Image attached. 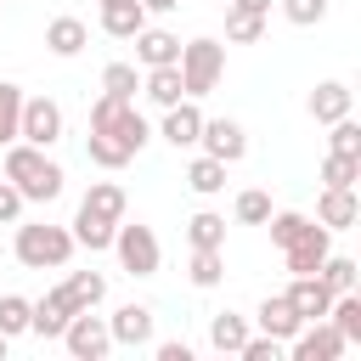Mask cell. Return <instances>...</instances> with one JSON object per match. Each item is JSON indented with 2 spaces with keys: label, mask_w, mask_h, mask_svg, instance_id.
<instances>
[{
  "label": "cell",
  "mask_w": 361,
  "mask_h": 361,
  "mask_svg": "<svg viewBox=\"0 0 361 361\" xmlns=\"http://www.w3.org/2000/svg\"><path fill=\"white\" fill-rule=\"evenodd\" d=\"M0 175L23 192V203H51L62 197V164L45 158V147H28V141H6L0 147Z\"/></svg>",
  "instance_id": "obj_1"
},
{
  "label": "cell",
  "mask_w": 361,
  "mask_h": 361,
  "mask_svg": "<svg viewBox=\"0 0 361 361\" xmlns=\"http://www.w3.org/2000/svg\"><path fill=\"white\" fill-rule=\"evenodd\" d=\"M90 135H102V141H113L118 152H141L147 141H152V130H147V118L135 113V102H124V96H107L102 90V102L90 107Z\"/></svg>",
  "instance_id": "obj_2"
},
{
  "label": "cell",
  "mask_w": 361,
  "mask_h": 361,
  "mask_svg": "<svg viewBox=\"0 0 361 361\" xmlns=\"http://www.w3.org/2000/svg\"><path fill=\"white\" fill-rule=\"evenodd\" d=\"M68 259H73V231L68 226H45V220L17 226V265H28V271H62Z\"/></svg>",
  "instance_id": "obj_3"
},
{
  "label": "cell",
  "mask_w": 361,
  "mask_h": 361,
  "mask_svg": "<svg viewBox=\"0 0 361 361\" xmlns=\"http://www.w3.org/2000/svg\"><path fill=\"white\" fill-rule=\"evenodd\" d=\"M175 68H180L186 96H209L220 85V73H226V45L220 39H192V45H180Z\"/></svg>",
  "instance_id": "obj_4"
},
{
  "label": "cell",
  "mask_w": 361,
  "mask_h": 361,
  "mask_svg": "<svg viewBox=\"0 0 361 361\" xmlns=\"http://www.w3.org/2000/svg\"><path fill=\"white\" fill-rule=\"evenodd\" d=\"M113 254H118V265H124L130 276H158V259H164L152 226H141V220H135V226H124V220L113 226Z\"/></svg>",
  "instance_id": "obj_5"
},
{
  "label": "cell",
  "mask_w": 361,
  "mask_h": 361,
  "mask_svg": "<svg viewBox=\"0 0 361 361\" xmlns=\"http://www.w3.org/2000/svg\"><path fill=\"white\" fill-rule=\"evenodd\" d=\"M17 141H28V147H56V141H62V107H56L51 96H23Z\"/></svg>",
  "instance_id": "obj_6"
},
{
  "label": "cell",
  "mask_w": 361,
  "mask_h": 361,
  "mask_svg": "<svg viewBox=\"0 0 361 361\" xmlns=\"http://www.w3.org/2000/svg\"><path fill=\"white\" fill-rule=\"evenodd\" d=\"M62 344H68V355H73V361H102V355L113 350V333H107V322H102V316L73 310V316H68V327H62Z\"/></svg>",
  "instance_id": "obj_7"
},
{
  "label": "cell",
  "mask_w": 361,
  "mask_h": 361,
  "mask_svg": "<svg viewBox=\"0 0 361 361\" xmlns=\"http://www.w3.org/2000/svg\"><path fill=\"white\" fill-rule=\"evenodd\" d=\"M327 254H333V231H327L322 220H305V231L282 248V259H288V271H293V276H316Z\"/></svg>",
  "instance_id": "obj_8"
},
{
  "label": "cell",
  "mask_w": 361,
  "mask_h": 361,
  "mask_svg": "<svg viewBox=\"0 0 361 361\" xmlns=\"http://www.w3.org/2000/svg\"><path fill=\"white\" fill-rule=\"evenodd\" d=\"M344 350H350V344H344V333H338L327 316H322V322H305V327L288 338V355H293V361H338Z\"/></svg>",
  "instance_id": "obj_9"
},
{
  "label": "cell",
  "mask_w": 361,
  "mask_h": 361,
  "mask_svg": "<svg viewBox=\"0 0 361 361\" xmlns=\"http://www.w3.org/2000/svg\"><path fill=\"white\" fill-rule=\"evenodd\" d=\"M197 147H203L209 158H220V164H237V158L248 152V135H243V124H237V118H203Z\"/></svg>",
  "instance_id": "obj_10"
},
{
  "label": "cell",
  "mask_w": 361,
  "mask_h": 361,
  "mask_svg": "<svg viewBox=\"0 0 361 361\" xmlns=\"http://www.w3.org/2000/svg\"><path fill=\"white\" fill-rule=\"evenodd\" d=\"M107 333H113V344H124V350H147V344H152V310H147V305H118L113 322H107Z\"/></svg>",
  "instance_id": "obj_11"
},
{
  "label": "cell",
  "mask_w": 361,
  "mask_h": 361,
  "mask_svg": "<svg viewBox=\"0 0 361 361\" xmlns=\"http://www.w3.org/2000/svg\"><path fill=\"white\" fill-rule=\"evenodd\" d=\"M197 130H203L197 96H180L175 107H164V141H169V147H197Z\"/></svg>",
  "instance_id": "obj_12"
},
{
  "label": "cell",
  "mask_w": 361,
  "mask_h": 361,
  "mask_svg": "<svg viewBox=\"0 0 361 361\" xmlns=\"http://www.w3.org/2000/svg\"><path fill=\"white\" fill-rule=\"evenodd\" d=\"M355 214H361V203H355V186H322L316 220H322L327 231H350V226H355Z\"/></svg>",
  "instance_id": "obj_13"
},
{
  "label": "cell",
  "mask_w": 361,
  "mask_h": 361,
  "mask_svg": "<svg viewBox=\"0 0 361 361\" xmlns=\"http://www.w3.org/2000/svg\"><path fill=\"white\" fill-rule=\"evenodd\" d=\"M288 305L299 310V322H322L327 305H333V288H327L322 276H293V282H288Z\"/></svg>",
  "instance_id": "obj_14"
},
{
  "label": "cell",
  "mask_w": 361,
  "mask_h": 361,
  "mask_svg": "<svg viewBox=\"0 0 361 361\" xmlns=\"http://www.w3.org/2000/svg\"><path fill=\"white\" fill-rule=\"evenodd\" d=\"M79 209H85V214H96V220H107V226H118V220H124V209H130V197H124V186H118V180H90V192L79 197Z\"/></svg>",
  "instance_id": "obj_15"
},
{
  "label": "cell",
  "mask_w": 361,
  "mask_h": 361,
  "mask_svg": "<svg viewBox=\"0 0 361 361\" xmlns=\"http://www.w3.org/2000/svg\"><path fill=\"white\" fill-rule=\"evenodd\" d=\"M68 316H73V305H68V299L51 288L45 299H34V310H28V333H39V338H62Z\"/></svg>",
  "instance_id": "obj_16"
},
{
  "label": "cell",
  "mask_w": 361,
  "mask_h": 361,
  "mask_svg": "<svg viewBox=\"0 0 361 361\" xmlns=\"http://www.w3.org/2000/svg\"><path fill=\"white\" fill-rule=\"evenodd\" d=\"M85 45H90V28L79 17H51L45 23V51L51 56H79Z\"/></svg>",
  "instance_id": "obj_17"
},
{
  "label": "cell",
  "mask_w": 361,
  "mask_h": 361,
  "mask_svg": "<svg viewBox=\"0 0 361 361\" xmlns=\"http://www.w3.org/2000/svg\"><path fill=\"white\" fill-rule=\"evenodd\" d=\"M355 107V96H350V85H338V79H322L316 90H310V118L316 124H333V118H344Z\"/></svg>",
  "instance_id": "obj_18"
},
{
  "label": "cell",
  "mask_w": 361,
  "mask_h": 361,
  "mask_svg": "<svg viewBox=\"0 0 361 361\" xmlns=\"http://www.w3.org/2000/svg\"><path fill=\"white\" fill-rule=\"evenodd\" d=\"M141 28H147V6H141V0H113V6H102V34L135 39Z\"/></svg>",
  "instance_id": "obj_19"
},
{
  "label": "cell",
  "mask_w": 361,
  "mask_h": 361,
  "mask_svg": "<svg viewBox=\"0 0 361 361\" xmlns=\"http://www.w3.org/2000/svg\"><path fill=\"white\" fill-rule=\"evenodd\" d=\"M180 56V39L169 34V28H141L135 34V62L141 68H164V62H175Z\"/></svg>",
  "instance_id": "obj_20"
},
{
  "label": "cell",
  "mask_w": 361,
  "mask_h": 361,
  "mask_svg": "<svg viewBox=\"0 0 361 361\" xmlns=\"http://www.w3.org/2000/svg\"><path fill=\"white\" fill-rule=\"evenodd\" d=\"M299 327H305V322H299V310L288 305V293H271V299L259 305V333H271V338H282V344H288Z\"/></svg>",
  "instance_id": "obj_21"
},
{
  "label": "cell",
  "mask_w": 361,
  "mask_h": 361,
  "mask_svg": "<svg viewBox=\"0 0 361 361\" xmlns=\"http://www.w3.org/2000/svg\"><path fill=\"white\" fill-rule=\"evenodd\" d=\"M56 293H62L73 310H96V305H102V293H107V276H102V271H73Z\"/></svg>",
  "instance_id": "obj_22"
},
{
  "label": "cell",
  "mask_w": 361,
  "mask_h": 361,
  "mask_svg": "<svg viewBox=\"0 0 361 361\" xmlns=\"http://www.w3.org/2000/svg\"><path fill=\"white\" fill-rule=\"evenodd\" d=\"M141 85H147V96H152L158 107H175V102L186 96V85H180V68H175V62H164V68H147V79H141Z\"/></svg>",
  "instance_id": "obj_23"
},
{
  "label": "cell",
  "mask_w": 361,
  "mask_h": 361,
  "mask_svg": "<svg viewBox=\"0 0 361 361\" xmlns=\"http://www.w3.org/2000/svg\"><path fill=\"white\" fill-rule=\"evenodd\" d=\"M186 243L192 248H226V214H214V209L192 214L186 220Z\"/></svg>",
  "instance_id": "obj_24"
},
{
  "label": "cell",
  "mask_w": 361,
  "mask_h": 361,
  "mask_svg": "<svg viewBox=\"0 0 361 361\" xmlns=\"http://www.w3.org/2000/svg\"><path fill=\"white\" fill-rule=\"evenodd\" d=\"M243 338H248V322H243V316L220 310V316L209 322V344H214L220 355H237V350H243Z\"/></svg>",
  "instance_id": "obj_25"
},
{
  "label": "cell",
  "mask_w": 361,
  "mask_h": 361,
  "mask_svg": "<svg viewBox=\"0 0 361 361\" xmlns=\"http://www.w3.org/2000/svg\"><path fill=\"white\" fill-rule=\"evenodd\" d=\"M73 248H90V254H102V248H113V226L79 209V214H73Z\"/></svg>",
  "instance_id": "obj_26"
},
{
  "label": "cell",
  "mask_w": 361,
  "mask_h": 361,
  "mask_svg": "<svg viewBox=\"0 0 361 361\" xmlns=\"http://www.w3.org/2000/svg\"><path fill=\"white\" fill-rule=\"evenodd\" d=\"M186 186H192V192H203V197H214V192L226 186V164H220V158H209V152H203V158H192Z\"/></svg>",
  "instance_id": "obj_27"
},
{
  "label": "cell",
  "mask_w": 361,
  "mask_h": 361,
  "mask_svg": "<svg viewBox=\"0 0 361 361\" xmlns=\"http://www.w3.org/2000/svg\"><path fill=\"white\" fill-rule=\"evenodd\" d=\"M259 34H265V17H259V11L226 6V39H237V45H254Z\"/></svg>",
  "instance_id": "obj_28"
},
{
  "label": "cell",
  "mask_w": 361,
  "mask_h": 361,
  "mask_svg": "<svg viewBox=\"0 0 361 361\" xmlns=\"http://www.w3.org/2000/svg\"><path fill=\"white\" fill-rule=\"evenodd\" d=\"M361 180V158L355 152H327L322 158V186H355Z\"/></svg>",
  "instance_id": "obj_29"
},
{
  "label": "cell",
  "mask_w": 361,
  "mask_h": 361,
  "mask_svg": "<svg viewBox=\"0 0 361 361\" xmlns=\"http://www.w3.org/2000/svg\"><path fill=\"white\" fill-rule=\"evenodd\" d=\"M186 276H192V288H214V282L226 276V259H220V248H192V265H186Z\"/></svg>",
  "instance_id": "obj_30"
},
{
  "label": "cell",
  "mask_w": 361,
  "mask_h": 361,
  "mask_svg": "<svg viewBox=\"0 0 361 361\" xmlns=\"http://www.w3.org/2000/svg\"><path fill=\"white\" fill-rule=\"evenodd\" d=\"M102 90H107V96H124V102H135V90H141V79H135V62H107V68H102Z\"/></svg>",
  "instance_id": "obj_31"
},
{
  "label": "cell",
  "mask_w": 361,
  "mask_h": 361,
  "mask_svg": "<svg viewBox=\"0 0 361 361\" xmlns=\"http://www.w3.org/2000/svg\"><path fill=\"white\" fill-rule=\"evenodd\" d=\"M355 271H361V265H355V259H344V254H327V259H322V271H316V276H322V282H327V288H333V293H350V288H355Z\"/></svg>",
  "instance_id": "obj_32"
},
{
  "label": "cell",
  "mask_w": 361,
  "mask_h": 361,
  "mask_svg": "<svg viewBox=\"0 0 361 361\" xmlns=\"http://www.w3.org/2000/svg\"><path fill=\"white\" fill-rule=\"evenodd\" d=\"M28 310H34V305H28L23 293H0V333H6V338L28 333Z\"/></svg>",
  "instance_id": "obj_33"
},
{
  "label": "cell",
  "mask_w": 361,
  "mask_h": 361,
  "mask_svg": "<svg viewBox=\"0 0 361 361\" xmlns=\"http://www.w3.org/2000/svg\"><path fill=\"white\" fill-rule=\"evenodd\" d=\"M17 118H23V90L0 79V147L17 141Z\"/></svg>",
  "instance_id": "obj_34"
},
{
  "label": "cell",
  "mask_w": 361,
  "mask_h": 361,
  "mask_svg": "<svg viewBox=\"0 0 361 361\" xmlns=\"http://www.w3.org/2000/svg\"><path fill=\"white\" fill-rule=\"evenodd\" d=\"M237 220H243V226H265V220H271V197H265L259 186L237 192Z\"/></svg>",
  "instance_id": "obj_35"
},
{
  "label": "cell",
  "mask_w": 361,
  "mask_h": 361,
  "mask_svg": "<svg viewBox=\"0 0 361 361\" xmlns=\"http://www.w3.org/2000/svg\"><path fill=\"white\" fill-rule=\"evenodd\" d=\"M282 17H288L293 28H310V23L327 17V0H282Z\"/></svg>",
  "instance_id": "obj_36"
},
{
  "label": "cell",
  "mask_w": 361,
  "mask_h": 361,
  "mask_svg": "<svg viewBox=\"0 0 361 361\" xmlns=\"http://www.w3.org/2000/svg\"><path fill=\"white\" fill-rule=\"evenodd\" d=\"M265 226H271V243H276V248H288V243H293V237L305 231V214H293V209H282V214H271Z\"/></svg>",
  "instance_id": "obj_37"
},
{
  "label": "cell",
  "mask_w": 361,
  "mask_h": 361,
  "mask_svg": "<svg viewBox=\"0 0 361 361\" xmlns=\"http://www.w3.org/2000/svg\"><path fill=\"white\" fill-rule=\"evenodd\" d=\"M237 355H243V361H282V338H271V333H259V338H254V333H248Z\"/></svg>",
  "instance_id": "obj_38"
},
{
  "label": "cell",
  "mask_w": 361,
  "mask_h": 361,
  "mask_svg": "<svg viewBox=\"0 0 361 361\" xmlns=\"http://www.w3.org/2000/svg\"><path fill=\"white\" fill-rule=\"evenodd\" d=\"M333 152H355L361 158V124L344 113V118H333Z\"/></svg>",
  "instance_id": "obj_39"
},
{
  "label": "cell",
  "mask_w": 361,
  "mask_h": 361,
  "mask_svg": "<svg viewBox=\"0 0 361 361\" xmlns=\"http://www.w3.org/2000/svg\"><path fill=\"white\" fill-rule=\"evenodd\" d=\"M17 214H23V192H17L6 175H0V226H11Z\"/></svg>",
  "instance_id": "obj_40"
},
{
  "label": "cell",
  "mask_w": 361,
  "mask_h": 361,
  "mask_svg": "<svg viewBox=\"0 0 361 361\" xmlns=\"http://www.w3.org/2000/svg\"><path fill=\"white\" fill-rule=\"evenodd\" d=\"M158 361H192V344L169 338V344H158Z\"/></svg>",
  "instance_id": "obj_41"
},
{
  "label": "cell",
  "mask_w": 361,
  "mask_h": 361,
  "mask_svg": "<svg viewBox=\"0 0 361 361\" xmlns=\"http://www.w3.org/2000/svg\"><path fill=\"white\" fill-rule=\"evenodd\" d=\"M226 6H243V11H259V17L271 11V0H226Z\"/></svg>",
  "instance_id": "obj_42"
},
{
  "label": "cell",
  "mask_w": 361,
  "mask_h": 361,
  "mask_svg": "<svg viewBox=\"0 0 361 361\" xmlns=\"http://www.w3.org/2000/svg\"><path fill=\"white\" fill-rule=\"evenodd\" d=\"M141 6H147V11H175L180 0H141Z\"/></svg>",
  "instance_id": "obj_43"
},
{
  "label": "cell",
  "mask_w": 361,
  "mask_h": 361,
  "mask_svg": "<svg viewBox=\"0 0 361 361\" xmlns=\"http://www.w3.org/2000/svg\"><path fill=\"white\" fill-rule=\"evenodd\" d=\"M6 344H11V338H6V333H0V361H6Z\"/></svg>",
  "instance_id": "obj_44"
},
{
  "label": "cell",
  "mask_w": 361,
  "mask_h": 361,
  "mask_svg": "<svg viewBox=\"0 0 361 361\" xmlns=\"http://www.w3.org/2000/svg\"><path fill=\"white\" fill-rule=\"evenodd\" d=\"M102 6H113V0H102Z\"/></svg>",
  "instance_id": "obj_45"
}]
</instances>
